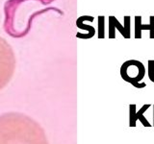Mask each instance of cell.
Segmentation results:
<instances>
[{
  "label": "cell",
  "mask_w": 154,
  "mask_h": 144,
  "mask_svg": "<svg viewBox=\"0 0 154 144\" xmlns=\"http://www.w3.org/2000/svg\"><path fill=\"white\" fill-rule=\"evenodd\" d=\"M149 20H150V34H149V38H154V16H151L149 17Z\"/></svg>",
  "instance_id": "9"
},
{
  "label": "cell",
  "mask_w": 154,
  "mask_h": 144,
  "mask_svg": "<svg viewBox=\"0 0 154 144\" xmlns=\"http://www.w3.org/2000/svg\"><path fill=\"white\" fill-rule=\"evenodd\" d=\"M0 144H48L42 127L28 115L6 112L0 115Z\"/></svg>",
  "instance_id": "1"
},
{
  "label": "cell",
  "mask_w": 154,
  "mask_h": 144,
  "mask_svg": "<svg viewBox=\"0 0 154 144\" xmlns=\"http://www.w3.org/2000/svg\"><path fill=\"white\" fill-rule=\"evenodd\" d=\"M150 24H142V16H135V38H142V30H149L150 31Z\"/></svg>",
  "instance_id": "6"
},
{
  "label": "cell",
  "mask_w": 154,
  "mask_h": 144,
  "mask_svg": "<svg viewBox=\"0 0 154 144\" xmlns=\"http://www.w3.org/2000/svg\"><path fill=\"white\" fill-rule=\"evenodd\" d=\"M116 29H118L124 38H130V37H131L130 33L127 32L126 28L119 22L116 16H109V38H116Z\"/></svg>",
  "instance_id": "5"
},
{
  "label": "cell",
  "mask_w": 154,
  "mask_h": 144,
  "mask_svg": "<svg viewBox=\"0 0 154 144\" xmlns=\"http://www.w3.org/2000/svg\"><path fill=\"white\" fill-rule=\"evenodd\" d=\"M152 83H154V81H153V82H152Z\"/></svg>",
  "instance_id": "11"
},
{
  "label": "cell",
  "mask_w": 154,
  "mask_h": 144,
  "mask_svg": "<svg viewBox=\"0 0 154 144\" xmlns=\"http://www.w3.org/2000/svg\"><path fill=\"white\" fill-rule=\"evenodd\" d=\"M16 56L12 46L0 37V90L6 86L16 69Z\"/></svg>",
  "instance_id": "2"
},
{
  "label": "cell",
  "mask_w": 154,
  "mask_h": 144,
  "mask_svg": "<svg viewBox=\"0 0 154 144\" xmlns=\"http://www.w3.org/2000/svg\"><path fill=\"white\" fill-rule=\"evenodd\" d=\"M144 74H146V68L142 62L137 60L126 61L120 66L122 78L137 88H143L146 86V83H140L143 79Z\"/></svg>",
  "instance_id": "3"
},
{
  "label": "cell",
  "mask_w": 154,
  "mask_h": 144,
  "mask_svg": "<svg viewBox=\"0 0 154 144\" xmlns=\"http://www.w3.org/2000/svg\"><path fill=\"white\" fill-rule=\"evenodd\" d=\"M150 107V104H144L138 112H136L137 106L135 104L129 105V127H136L138 120L141 121V123L144 127H151V124L147 121V119L143 115L144 112Z\"/></svg>",
  "instance_id": "4"
},
{
  "label": "cell",
  "mask_w": 154,
  "mask_h": 144,
  "mask_svg": "<svg viewBox=\"0 0 154 144\" xmlns=\"http://www.w3.org/2000/svg\"><path fill=\"white\" fill-rule=\"evenodd\" d=\"M153 127H154V105H153Z\"/></svg>",
  "instance_id": "10"
},
{
  "label": "cell",
  "mask_w": 154,
  "mask_h": 144,
  "mask_svg": "<svg viewBox=\"0 0 154 144\" xmlns=\"http://www.w3.org/2000/svg\"><path fill=\"white\" fill-rule=\"evenodd\" d=\"M77 24H78V26L80 28H83L85 29V30H87L89 32V38H91V37H94V34H95V30H94V27H91V26H88V25H83L81 22L79 21H77Z\"/></svg>",
  "instance_id": "8"
},
{
  "label": "cell",
  "mask_w": 154,
  "mask_h": 144,
  "mask_svg": "<svg viewBox=\"0 0 154 144\" xmlns=\"http://www.w3.org/2000/svg\"><path fill=\"white\" fill-rule=\"evenodd\" d=\"M104 25H105V18L103 16H98V38H104L105 35V28H104Z\"/></svg>",
  "instance_id": "7"
}]
</instances>
